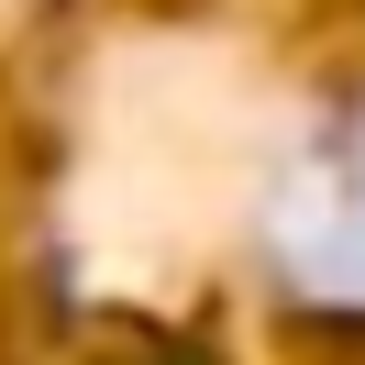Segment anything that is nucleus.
I'll return each instance as SVG.
<instances>
[{
	"instance_id": "f257e3e1",
	"label": "nucleus",
	"mask_w": 365,
	"mask_h": 365,
	"mask_svg": "<svg viewBox=\"0 0 365 365\" xmlns=\"http://www.w3.org/2000/svg\"><path fill=\"white\" fill-rule=\"evenodd\" d=\"M266 277L321 321H365V100L332 111L288 166H277L266 210H255Z\"/></svg>"
}]
</instances>
